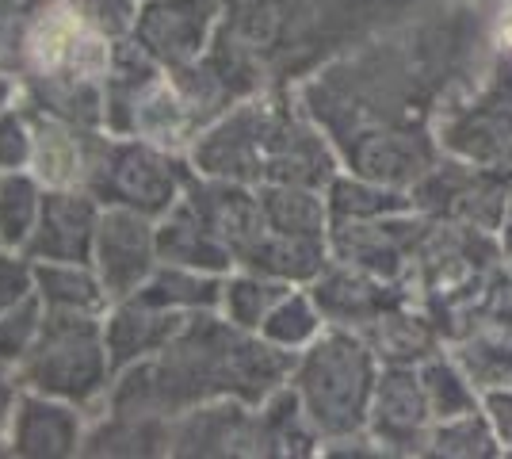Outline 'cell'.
<instances>
[{
  "label": "cell",
  "instance_id": "obj_1",
  "mask_svg": "<svg viewBox=\"0 0 512 459\" xmlns=\"http://www.w3.org/2000/svg\"><path fill=\"white\" fill-rule=\"evenodd\" d=\"M493 54L486 0H436L299 85L344 173L413 188L440 165L436 127Z\"/></svg>",
  "mask_w": 512,
  "mask_h": 459
},
{
  "label": "cell",
  "instance_id": "obj_2",
  "mask_svg": "<svg viewBox=\"0 0 512 459\" xmlns=\"http://www.w3.org/2000/svg\"><path fill=\"white\" fill-rule=\"evenodd\" d=\"M436 0H226L203 54L237 104L299 88L356 46L413 20Z\"/></svg>",
  "mask_w": 512,
  "mask_h": 459
},
{
  "label": "cell",
  "instance_id": "obj_3",
  "mask_svg": "<svg viewBox=\"0 0 512 459\" xmlns=\"http://www.w3.org/2000/svg\"><path fill=\"white\" fill-rule=\"evenodd\" d=\"M295 352L276 349L253 329L234 326L218 310L192 314L169 345L115 375L104 410L142 417H176L203 402H249L264 398L291 379Z\"/></svg>",
  "mask_w": 512,
  "mask_h": 459
},
{
  "label": "cell",
  "instance_id": "obj_4",
  "mask_svg": "<svg viewBox=\"0 0 512 459\" xmlns=\"http://www.w3.org/2000/svg\"><path fill=\"white\" fill-rule=\"evenodd\" d=\"M192 169L249 188L295 184L325 192L341 173L329 134L314 123L299 88H268L214 119L192 142Z\"/></svg>",
  "mask_w": 512,
  "mask_h": 459
},
{
  "label": "cell",
  "instance_id": "obj_5",
  "mask_svg": "<svg viewBox=\"0 0 512 459\" xmlns=\"http://www.w3.org/2000/svg\"><path fill=\"white\" fill-rule=\"evenodd\" d=\"M115 46L81 16L73 0H35L8 73L31 108L65 123L104 127V85Z\"/></svg>",
  "mask_w": 512,
  "mask_h": 459
},
{
  "label": "cell",
  "instance_id": "obj_6",
  "mask_svg": "<svg viewBox=\"0 0 512 459\" xmlns=\"http://www.w3.org/2000/svg\"><path fill=\"white\" fill-rule=\"evenodd\" d=\"M383 372V356L356 329L329 326L310 349L295 356L291 391L299 394L310 425L318 429L321 448L333 440L367 433V414L375 383Z\"/></svg>",
  "mask_w": 512,
  "mask_h": 459
},
{
  "label": "cell",
  "instance_id": "obj_7",
  "mask_svg": "<svg viewBox=\"0 0 512 459\" xmlns=\"http://www.w3.org/2000/svg\"><path fill=\"white\" fill-rule=\"evenodd\" d=\"M23 391L50 394L73 402L88 414H100L115 383V364L107 352L104 314L81 310H46L31 349L16 364Z\"/></svg>",
  "mask_w": 512,
  "mask_h": 459
},
{
  "label": "cell",
  "instance_id": "obj_8",
  "mask_svg": "<svg viewBox=\"0 0 512 459\" xmlns=\"http://www.w3.org/2000/svg\"><path fill=\"white\" fill-rule=\"evenodd\" d=\"M192 180L195 169L188 153L153 146L146 138L100 131L85 192H92L104 207H130L138 215L161 219L184 199Z\"/></svg>",
  "mask_w": 512,
  "mask_h": 459
},
{
  "label": "cell",
  "instance_id": "obj_9",
  "mask_svg": "<svg viewBox=\"0 0 512 459\" xmlns=\"http://www.w3.org/2000/svg\"><path fill=\"white\" fill-rule=\"evenodd\" d=\"M444 157L493 173H512V54L493 46L482 77L444 111L440 127Z\"/></svg>",
  "mask_w": 512,
  "mask_h": 459
},
{
  "label": "cell",
  "instance_id": "obj_10",
  "mask_svg": "<svg viewBox=\"0 0 512 459\" xmlns=\"http://www.w3.org/2000/svg\"><path fill=\"white\" fill-rule=\"evenodd\" d=\"M409 196H413L417 215L432 222L501 234L512 196V173H493V169H478L455 157H440V165L421 176L409 188Z\"/></svg>",
  "mask_w": 512,
  "mask_h": 459
},
{
  "label": "cell",
  "instance_id": "obj_11",
  "mask_svg": "<svg viewBox=\"0 0 512 459\" xmlns=\"http://www.w3.org/2000/svg\"><path fill=\"white\" fill-rule=\"evenodd\" d=\"M169 456H245L272 459V440L260 406L249 402H203L169 421Z\"/></svg>",
  "mask_w": 512,
  "mask_h": 459
},
{
  "label": "cell",
  "instance_id": "obj_12",
  "mask_svg": "<svg viewBox=\"0 0 512 459\" xmlns=\"http://www.w3.org/2000/svg\"><path fill=\"white\" fill-rule=\"evenodd\" d=\"M432 425L436 417L428 410L417 364H383L367 414V437L379 444V452L394 459L428 456Z\"/></svg>",
  "mask_w": 512,
  "mask_h": 459
},
{
  "label": "cell",
  "instance_id": "obj_13",
  "mask_svg": "<svg viewBox=\"0 0 512 459\" xmlns=\"http://www.w3.org/2000/svg\"><path fill=\"white\" fill-rule=\"evenodd\" d=\"M161 264L157 249V219L138 215L130 207H104L96 241H92V268L104 284L107 299L119 303L142 291Z\"/></svg>",
  "mask_w": 512,
  "mask_h": 459
},
{
  "label": "cell",
  "instance_id": "obj_14",
  "mask_svg": "<svg viewBox=\"0 0 512 459\" xmlns=\"http://www.w3.org/2000/svg\"><path fill=\"white\" fill-rule=\"evenodd\" d=\"M428 219L417 211L386 215L371 222H333V261L360 268L367 276H379L386 284H406L413 257L421 249Z\"/></svg>",
  "mask_w": 512,
  "mask_h": 459
},
{
  "label": "cell",
  "instance_id": "obj_15",
  "mask_svg": "<svg viewBox=\"0 0 512 459\" xmlns=\"http://www.w3.org/2000/svg\"><path fill=\"white\" fill-rule=\"evenodd\" d=\"M226 0H142L134 43L161 66H188L211 50Z\"/></svg>",
  "mask_w": 512,
  "mask_h": 459
},
{
  "label": "cell",
  "instance_id": "obj_16",
  "mask_svg": "<svg viewBox=\"0 0 512 459\" xmlns=\"http://www.w3.org/2000/svg\"><path fill=\"white\" fill-rule=\"evenodd\" d=\"M88 421L92 414L50 398V394L23 391L12 406V421H8V437H4V452L0 456H20V459H65L81 456L88 437Z\"/></svg>",
  "mask_w": 512,
  "mask_h": 459
},
{
  "label": "cell",
  "instance_id": "obj_17",
  "mask_svg": "<svg viewBox=\"0 0 512 459\" xmlns=\"http://www.w3.org/2000/svg\"><path fill=\"white\" fill-rule=\"evenodd\" d=\"M104 203L85 188H46L43 215L27 241L31 261H92Z\"/></svg>",
  "mask_w": 512,
  "mask_h": 459
},
{
  "label": "cell",
  "instance_id": "obj_18",
  "mask_svg": "<svg viewBox=\"0 0 512 459\" xmlns=\"http://www.w3.org/2000/svg\"><path fill=\"white\" fill-rule=\"evenodd\" d=\"M188 318L192 314H176L169 306H157L150 299H142V295H130V299H119V303L107 306L104 333H107V352H111L115 375L165 349L172 337H176V329L184 326Z\"/></svg>",
  "mask_w": 512,
  "mask_h": 459
},
{
  "label": "cell",
  "instance_id": "obj_19",
  "mask_svg": "<svg viewBox=\"0 0 512 459\" xmlns=\"http://www.w3.org/2000/svg\"><path fill=\"white\" fill-rule=\"evenodd\" d=\"M35 111V153H31V173L46 188H85L92 150L104 127H81L65 123L58 115Z\"/></svg>",
  "mask_w": 512,
  "mask_h": 459
},
{
  "label": "cell",
  "instance_id": "obj_20",
  "mask_svg": "<svg viewBox=\"0 0 512 459\" xmlns=\"http://www.w3.org/2000/svg\"><path fill=\"white\" fill-rule=\"evenodd\" d=\"M157 249H161V261L199 268V272H211V276H226L237 268L230 249L207 230V222L195 215L188 199H180L172 211H165L157 219Z\"/></svg>",
  "mask_w": 512,
  "mask_h": 459
},
{
  "label": "cell",
  "instance_id": "obj_21",
  "mask_svg": "<svg viewBox=\"0 0 512 459\" xmlns=\"http://www.w3.org/2000/svg\"><path fill=\"white\" fill-rule=\"evenodd\" d=\"M81 456H169V417L100 410L88 421Z\"/></svg>",
  "mask_w": 512,
  "mask_h": 459
},
{
  "label": "cell",
  "instance_id": "obj_22",
  "mask_svg": "<svg viewBox=\"0 0 512 459\" xmlns=\"http://www.w3.org/2000/svg\"><path fill=\"white\" fill-rule=\"evenodd\" d=\"M35 295L46 310L107 314L111 306L92 261H35Z\"/></svg>",
  "mask_w": 512,
  "mask_h": 459
},
{
  "label": "cell",
  "instance_id": "obj_23",
  "mask_svg": "<svg viewBox=\"0 0 512 459\" xmlns=\"http://www.w3.org/2000/svg\"><path fill=\"white\" fill-rule=\"evenodd\" d=\"M325 203H329L333 222H371L386 219V215H402V211H417L406 188L375 184V180H363V176L344 173V169L325 188Z\"/></svg>",
  "mask_w": 512,
  "mask_h": 459
},
{
  "label": "cell",
  "instance_id": "obj_24",
  "mask_svg": "<svg viewBox=\"0 0 512 459\" xmlns=\"http://www.w3.org/2000/svg\"><path fill=\"white\" fill-rule=\"evenodd\" d=\"M142 299L157 306H169L176 314H203V310H218L222 299V276L199 272V268H184V264L161 261L142 291H134Z\"/></svg>",
  "mask_w": 512,
  "mask_h": 459
},
{
  "label": "cell",
  "instance_id": "obj_25",
  "mask_svg": "<svg viewBox=\"0 0 512 459\" xmlns=\"http://www.w3.org/2000/svg\"><path fill=\"white\" fill-rule=\"evenodd\" d=\"M291 287H299V284H287V280H276V276L253 272V268H234V272L222 276L218 314L230 318L234 326L260 333L264 318L272 314V306H276Z\"/></svg>",
  "mask_w": 512,
  "mask_h": 459
},
{
  "label": "cell",
  "instance_id": "obj_26",
  "mask_svg": "<svg viewBox=\"0 0 512 459\" xmlns=\"http://www.w3.org/2000/svg\"><path fill=\"white\" fill-rule=\"evenodd\" d=\"M451 356L463 364L478 394L512 387V333L509 329H470L448 345Z\"/></svg>",
  "mask_w": 512,
  "mask_h": 459
},
{
  "label": "cell",
  "instance_id": "obj_27",
  "mask_svg": "<svg viewBox=\"0 0 512 459\" xmlns=\"http://www.w3.org/2000/svg\"><path fill=\"white\" fill-rule=\"evenodd\" d=\"M325 329H329V318H325V310H321L318 299H314V291H310V287H291V291L272 306V314L264 318L260 337L272 341L276 349L299 356L302 349H310V345L318 341Z\"/></svg>",
  "mask_w": 512,
  "mask_h": 459
},
{
  "label": "cell",
  "instance_id": "obj_28",
  "mask_svg": "<svg viewBox=\"0 0 512 459\" xmlns=\"http://www.w3.org/2000/svg\"><path fill=\"white\" fill-rule=\"evenodd\" d=\"M417 375H421L428 410H432L436 421L470 414V410H478V406H482V394H478V387L470 383V375L463 372V364L451 356L448 345H444V349H436L432 356H425V360L417 364Z\"/></svg>",
  "mask_w": 512,
  "mask_h": 459
},
{
  "label": "cell",
  "instance_id": "obj_29",
  "mask_svg": "<svg viewBox=\"0 0 512 459\" xmlns=\"http://www.w3.org/2000/svg\"><path fill=\"white\" fill-rule=\"evenodd\" d=\"M46 184L31 169L0 173V249L23 253L43 215Z\"/></svg>",
  "mask_w": 512,
  "mask_h": 459
},
{
  "label": "cell",
  "instance_id": "obj_30",
  "mask_svg": "<svg viewBox=\"0 0 512 459\" xmlns=\"http://www.w3.org/2000/svg\"><path fill=\"white\" fill-rule=\"evenodd\" d=\"M428 456L436 459H501V437L493 429V421L486 417V410H470L459 417H444L432 425L428 437Z\"/></svg>",
  "mask_w": 512,
  "mask_h": 459
},
{
  "label": "cell",
  "instance_id": "obj_31",
  "mask_svg": "<svg viewBox=\"0 0 512 459\" xmlns=\"http://www.w3.org/2000/svg\"><path fill=\"white\" fill-rule=\"evenodd\" d=\"M31 153H35V111L20 96L12 108L0 111V173L31 169Z\"/></svg>",
  "mask_w": 512,
  "mask_h": 459
},
{
  "label": "cell",
  "instance_id": "obj_32",
  "mask_svg": "<svg viewBox=\"0 0 512 459\" xmlns=\"http://www.w3.org/2000/svg\"><path fill=\"white\" fill-rule=\"evenodd\" d=\"M39 326H43V303H39V295L27 299L23 306H16V310H8V314H0V368H12L16 372V364L27 356Z\"/></svg>",
  "mask_w": 512,
  "mask_h": 459
},
{
  "label": "cell",
  "instance_id": "obj_33",
  "mask_svg": "<svg viewBox=\"0 0 512 459\" xmlns=\"http://www.w3.org/2000/svg\"><path fill=\"white\" fill-rule=\"evenodd\" d=\"M73 4L111 43H127L138 23V8H142V0H73Z\"/></svg>",
  "mask_w": 512,
  "mask_h": 459
},
{
  "label": "cell",
  "instance_id": "obj_34",
  "mask_svg": "<svg viewBox=\"0 0 512 459\" xmlns=\"http://www.w3.org/2000/svg\"><path fill=\"white\" fill-rule=\"evenodd\" d=\"M35 299V261L16 249H0V314Z\"/></svg>",
  "mask_w": 512,
  "mask_h": 459
},
{
  "label": "cell",
  "instance_id": "obj_35",
  "mask_svg": "<svg viewBox=\"0 0 512 459\" xmlns=\"http://www.w3.org/2000/svg\"><path fill=\"white\" fill-rule=\"evenodd\" d=\"M31 8H35V0H0V69L4 73H8L12 50H16V39H20Z\"/></svg>",
  "mask_w": 512,
  "mask_h": 459
},
{
  "label": "cell",
  "instance_id": "obj_36",
  "mask_svg": "<svg viewBox=\"0 0 512 459\" xmlns=\"http://www.w3.org/2000/svg\"><path fill=\"white\" fill-rule=\"evenodd\" d=\"M482 410H486V417L493 421V429H497V437H501L505 456H512V387L482 394Z\"/></svg>",
  "mask_w": 512,
  "mask_h": 459
},
{
  "label": "cell",
  "instance_id": "obj_37",
  "mask_svg": "<svg viewBox=\"0 0 512 459\" xmlns=\"http://www.w3.org/2000/svg\"><path fill=\"white\" fill-rule=\"evenodd\" d=\"M20 398V383L12 368H0V452H4V437H8V421H12V406Z\"/></svg>",
  "mask_w": 512,
  "mask_h": 459
},
{
  "label": "cell",
  "instance_id": "obj_38",
  "mask_svg": "<svg viewBox=\"0 0 512 459\" xmlns=\"http://www.w3.org/2000/svg\"><path fill=\"white\" fill-rule=\"evenodd\" d=\"M16 100H20V85H16V77L0 69V111H4V108H12Z\"/></svg>",
  "mask_w": 512,
  "mask_h": 459
}]
</instances>
